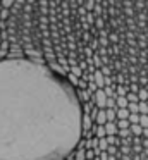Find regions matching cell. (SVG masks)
I'll use <instances>...</instances> for the list:
<instances>
[{
  "label": "cell",
  "mask_w": 148,
  "mask_h": 160,
  "mask_svg": "<svg viewBox=\"0 0 148 160\" xmlns=\"http://www.w3.org/2000/svg\"><path fill=\"white\" fill-rule=\"evenodd\" d=\"M107 117H109V119H114V117H115V114H114V110H109V112H107Z\"/></svg>",
  "instance_id": "cell-4"
},
{
  "label": "cell",
  "mask_w": 148,
  "mask_h": 160,
  "mask_svg": "<svg viewBox=\"0 0 148 160\" xmlns=\"http://www.w3.org/2000/svg\"><path fill=\"white\" fill-rule=\"evenodd\" d=\"M114 131H115V126H114V124H109V126H107V132H110V134H112Z\"/></svg>",
  "instance_id": "cell-2"
},
{
  "label": "cell",
  "mask_w": 148,
  "mask_h": 160,
  "mask_svg": "<svg viewBox=\"0 0 148 160\" xmlns=\"http://www.w3.org/2000/svg\"><path fill=\"white\" fill-rule=\"evenodd\" d=\"M74 86L33 59L0 60V160H64L81 139Z\"/></svg>",
  "instance_id": "cell-1"
},
{
  "label": "cell",
  "mask_w": 148,
  "mask_h": 160,
  "mask_svg": "<svg viewBox=\"0 0 148 160\" xmlns=\"http://www.w3.org/2000/svg\"><path fill=\"white\" fill-rule=\"evenodd\" d=\"M119 117H120V119L127 117V110H124V108H122V110H119Z\"/></svg>",
  "instance_id": "cell-3"
}]
</instances>
